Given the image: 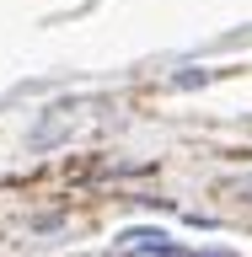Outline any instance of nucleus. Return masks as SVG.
<instances>
[{"label":"nucleus","mask_w":252,"mask_h":257,"mask_svg":"<svg viewBox=\"0 0 252 257\" xmlns=\"http://www.w3.org/2000/svg\"><path fill=\"white\" fill-rule=\"evenodd\" d=\"M193 257H236V252H225V246H204V252H193Z\"/></svg>","instance_id":"nucleus-1"},{"label":"nucleus","mask_w":252,"mask_h":257,"mask_svg":"<svg viewBox=\"0 0 252 257\" xmlns=\"http://www.w3.org/2000/svg\"><path fill=\"white\" fill-rule=\"evenodd\" d=\"M241 188H247V193H252V177H241Z\"/></svg>","instance_id":"nucleus-2"}]
</instances>
